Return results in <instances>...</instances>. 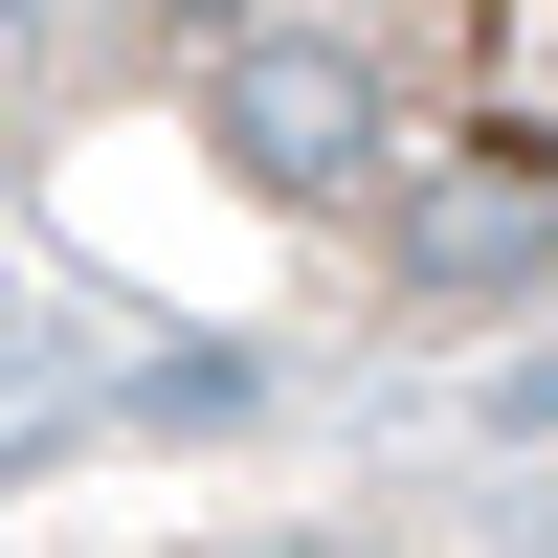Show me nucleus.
<instances>
[{"label": "nucleus", "mask_w": 558, "mask_h": 558, "mask_svg": "<svg viewBox=\"0 0 558 558\" xmlns=\"http://www.w3.org/2000/svg\"><path fill=\"white\" fill-rule=\"evenodd\" d=\"M246 68L336 157H425V179L558 202V0H246Z\"/></svg>", "instance_id": "obj_1"}]
</instances>
